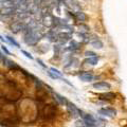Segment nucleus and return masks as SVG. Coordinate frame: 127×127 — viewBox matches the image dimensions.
<instances>
[{"label": "nucleus", "mask_w": 127, "mask_h": 127, "mask_svg": "<svg viewBox=\"0 0 127 127\" xmlns=\"http://www.w3.org/2000/svg\"><path fill=\"white\" fill-rule=\"evenodd\" d=\"M78 77L83 82H91V81H93V79H94V76L91 73H89V72H84V73L79 74Z\"/></svg>", "instance_id": "4"}, {"label": "nucleus", "mask_w": 127, "mask_h": 127, "mask_svg": "<svg viewBox=\"0 0 127 127\" xmlns=\"http://www.w3.org/2000/svg\"><path fill=\"white\" fill-rule=\"evenodd\" d=\"M5 38H6V40H7V42H10L11 45H14L15 47H19V43L15 40L14 38H12L11 36H5Z\"/></svg>", "instance_id": "8"}, {"label": "nucleus", "mask_w": 127, "mask_h": 127, "mask_svg": "<svg viewBox=\"0 0 127 127\" xmlns=\"http://www.w3.org/2000/svg\"><path fill=\"white\" fill-rule=\"evenodd\" d=\"M0 40H1V41H4V42H6L7 40H6V38H3L2 36H1V35H0Z\"/></svg>", "instance_id": "15"}, {"label": "nucleus", "mask_w": 127, "mask_h": 127, "mask_svg": "<svg viewBox=\"0 0 127 127\" xmlns=\"http://www.w3.org/2000/svg\"><path fill=\"white\" fill-rule=\"evenodd\" d=\"M92 87L95 90H108L111 88V85L106 82H97V83H94Z\"/></svg>", "instance_id": "3"}, {"label": "nucleus", "mask_w": 127, "mask_h": 127, "mask_svg": "<svg viewBox=\"0 0 127 127\" xmlns=\"http://www.w3.org/2000/svg\"><path fill=\"white\" fill-rule=\"evenodd\" d=\"M87 62H88L90 65L95 66V65H96V64L98 63V57H97V56H95V57H90L89 59H87Z\"/></svg>", "instance_id": "7"}, {"label": "nucleus", "mask_w": 127, "mask_h": 127, "mask_svg": "<svg viewBox=\"0 0 127 127\" xmlns=\"http://www.w3.org/2000/svg\"><path fill=\"white\" fill-rule=\"evenodd\" d=\"M67 109H68V112L70 113V116L72 118L77 119L78 117H81V110H79L73 103L68 102V104H67Z\"/></svg>", "instance_id": "1"}, {"label": "nucleus", "mask_w": 127, "mask_h": 127, "mask_svg": "<svg viewBox=\"0 0 127 127\" xmlns=\"http://www.w3.org/2000/svg\"><path fill=\"white\" fill-rule=\"evenodd\" d=\"M54 96H55L56 101H57L61 105H67V104H68V101H67V100H66V97H64L63 95L58 94V93H54Z\"/></svg>", "instance_id": "5"}, {"label": "nucleus", "mask_w": 127, "mask_h": 127, "mask_svg": "<svg viewBox=\"0 0 127 127\" xmlns=\"http://www.w3.org/2000/svg\"><path fill=\"white\" fill-rule=\"evenodd\" d=\"M21 52H22L23 54H25V55H26V56H27L28 58H30V59H34V57L32 56V55H31L29 52H27V51H25V50H21Z\"/></svg>", "instance_id": "13"}, {"label": "nucleus", "mask_w": 127, "mask_h": 127, "mask_svg": "<svg viewBox=\"0 0 127 127\" xmlns=\"http://www.w3.org/2000/svg\"><path fill=\"white\" fill-rule=\"evenodd\" d=\"M91 45H92L94 48H96V49H101V48H103V42L97 40V41H92L91 42Z\"/></svg>", "instance_id": "9"}, {"label": "nucleus", "mask_w": 127, "mask_h": 127, "mask_svg": "<svg viewBox=\"0 0 127 127\" xmlns=\"http://www.w3.org/2000/svg\"><path fill=\"white\" fill-rule=\"evenodd\" d=\"M1 49H2V51H3V52H4L5 54H7V55H10V54H11V52L6 49V47H5L4 45H2V46H1Z\"/></svg>", "instance_id": "14"}, {"label": "nucleus", "mask_w": 127, "mask_h": 127, "mask_svg": "<svg viewBox=\"0 0 127 127\" xmlns=\"http://www.w3.org/2000/svg\"><path fill=\"white\" fill-rule=\"evenodd\" d=\"M98 113L102 114L104 117L108 118H114L117 116V110L113 108H109V107H105V108H101L98 110Z\"/></svg>", "instance_id": "2"}, {"label": "nucleus", "mask_w": 127, "mask_h": 127, "mask_svg": "<svg viewBox=\"0 0 127 127\" xmlns=\"http://www.w3.org/2000/svg\"><path fill=\"white\" fill-rule=\"evenodd\" d=\"M49 70H50V71H52L53 73H55V74H56V75H57V76H58L59 78H62V77H63V73L61 72V71H58L57 69H55V68H53V67H52V68H50Z\"/></svg>", "instance_id": "10"}, {"label": "nucleus", "mask_w": 127, "mask_h": 127, "mask_svg": "<svg viewBox=\"0 0 127 127\" xmlns=\"http://www.w3.org/2000/svg\"><path fill=\"white\" fill-rule=\"evenodd\" d=\"M85 55H86L87 57H89V58H90V57H95V56H96V54L93 53V52H91V51H88V52H86Z\"/></svg>", "instance_id": "12"}, {"label": "nucleus", "mask_w": 127, "mask_h": 127, "mask_svg": "<svg viewBox=\"0 0 127 127\" xmlns=\"http://www.w3.org/2000/svg\"><path fill=\"white\" fill-rule=\"evenodd\" d=\"M75 126L76 127H86L85 122L83 120H77L76 122H75Z\"/></svg>", "instance_id": "11"}, {"label": "nucleus", "mask_w": 127, "mask_h": 127, "mask_svg": "<svg viewBox=\"0 0 127 127\" xmlns=\"http://www.w3.org/2000/svg\"><path fill=\"white\" fill-rule=\"evenodd\" d=\"M116 97V94L113 92H107V93H103L100 95V98L101 100H112V98Z\"/></svg>", "instance_id": "6"}]
</instances>
